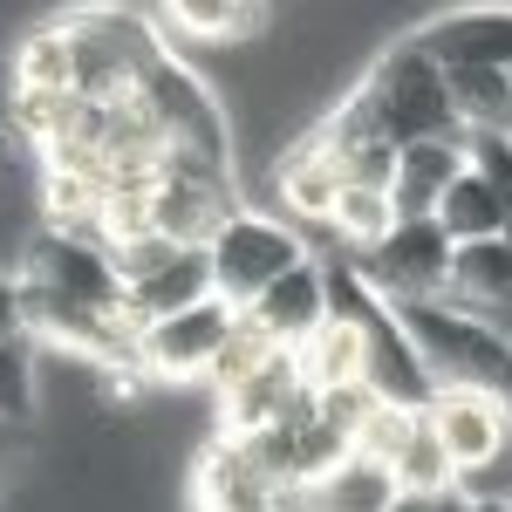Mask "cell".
<instances>
[{
  "instance_id": "cell-16",
  "label": "cell",
  "mask_w": 512,
  "mask_h": 512,
  "mask_svg": "<svg viewBox=\"0 0 512 512\" xmlns=\"http://www.w3.org/2000/svg\"><path fill=\"white\" fill-rule=\"evenodd\" d=\"M110 205V178L103 171H41V226L48 233H89Z\"/></svg>"
},
{
  "instance_id": "cell-11",
  "label": "cell",
  "mask_w": 512,
  "mask_h": 512,
  "mask_svg": "<svg viewBox=\"0 0 512 512\" xmlns=\"http://www.w3.org/2000/svg\"><path fill=\"white\" fill-rule=\"evenodd\" d=\"M246 321H253L274 349H287V355L308 349L321 328H328V267H321V253H308L287 280H274V287L246 308Z\"/></svg>"
},
{
  "instance_id": "cell-12",
  "label": "cell",
  "mask_w": 512,
  "mask_h": 512,
  "mask_svg": "<svg viewBox=\"0 0 512 512\" xmlns=\"http://www.w3.org/2000/svg\"><path fill=\"white\" fill-rule=\"evenodd\" d=\"M192 499H198V512H280L287 485H274V478L260 472L239 437H212V444L198 451Z\"/></svg>"
},
{
  "instance_id": "cell-9",
  "label": "cell",
  "mask_w": 512,
  "mask_h": 512,
  "mask_svg": "<svg viewBox=\"0 0 512 512\" xmlns=\"http://www.w3.org/2000/svg\"><path fill=\"white\" fill-rule=\"evenodd\" d=\"M342 192H349V178H342V164L328 158L315 144V130H301L287 151L274 158V198H280V219L294 226V233L308 239L315 253H335V212H342Z\"/></svg>"
},
{
  "instance_id": "cell-28",
  "label": "cell",
  "mask_w": 512,
  "mask_h": 512,
  "mask_svg": "<svg viewBox=\"0 0 512 512\" xmlns=\"http://www.w3.org/2000/svg\"><path fill=\"white\" fill-rule=\"evenodd\" d=\"M465 512H512V499H465Z\"/></svg>"
},
{
  "instance_id": "cell-3",
  "label": "cell",
  "mask_w": 512,
  "mask_h": 512,
  "mask_svg": "<svg viewBox=\"0 0 512 512\" xmlns=\"http://www.w3.org/2000/svg\"><path fill=\"white\" fill-rule=\"evenodd\" d=\"M308 253H315V246L294 233L280 212H260V205H239L233 219L219 226V239L205 246V260H212V287H219V301H233L239 315H246L274 280L294 274Z\"/></svg>"
},
{
  "instance_id": "cell-1",
  "label": "cell",
  "mask_w": 512,
  "mask_h": 512,
  "mask_svg": "<svg viewBox=\"0 0 512 512\" xmlns=\"http://www.w3.org/2000/svg\"><path fill=\"white\" fill-rule=\"evenodd\" d=\"M396 321H403V335L417 342V355H424L437 390H485V396H506L512 403V342L492 321H478L472 308H458L451 294H437V301H403Z\"/></svg>"
},
{
  "instance_id": "cell-27",
  "label": "cell",
  "mask_w": 512,
  "mask_h": 512,
  "mask_svg": "<svg viewBox=\"0 0 512 512\" xmlns=\"http://www.w3.org/2000/svg\"><path fill=\"white\" fill-rule=\"evenodd\" d=\"M21 335V274H0V342Z\"/></svg>"
},
{
  "instance_id": "cell-10",
  "label": "cell",
  "mask_w": 512,
  "mask_h": 512,
  "mask_svg": "<svg viewBox=\"0 0 512 512\" xmlns=\"http://www.w3.org/2000/svg\"><path fill=\"white\" fill-rule=\"evenodd\" d=\"M437 69H512V7H444L417 28Z\"/></svg>"
},
{
  "instance_id": "cell-29",
  "label": "cell",
  "mask_w": 512,
  "mask_h": 512,
  "mask_svg": "<svg viewBox=\"0 0 512 512\" xmlns=\"http://www.w3.org/2000/svg\"><path fill=\"white\" fill-rule=\"evenodd\" d=\"M506 76H512V69H506Z\"/></svg>"
},
{
  "instance_id": "cell-13",
  "label": "cell",
  "mask_w": 512,
  "mask_h": 512,
  "mask_svg": "<svg viewBox=\"0 0 512 512\" xmlns=\"http://www.w3.org/2000/svg\"><path fill=\"white\" fill-rule=\"evenodd\" d=\"M212 294H219V287H212V260H205V253H171L164 267H151L144 280L123 287L117 321L137 335V328H151V321H164V315H185V308L212 301Z\"/></svg>"
},
{
  "instance_id": "cell-8",
  "label": "cell",
  "mask_w": 512,
  "mask_h": 512,
  "mask_svg": "<svg viewBox=\"0 0 512 512\" xmlns=\"http://www.w3.org/2000/svg\"><path fill=\"white\" fill-rule=\"evenodd\" d=\"M233 328H239V308L212 294V301H198L185 315H164L151 328H137V369L158 376V383H205L219 349L233 342Z\"/></svg>"
},
{
  "instance_id": "cell-2",
  "label": "cell",
  "mask_w": 512,
  "mask_h": 512,
  "mask_svg": "<svg viewBox=\"0 0 512 512\" xmlns=\"http://www.w3.org/2000/svg\"><path fill=\"white\" fill-rule=\"evenodd\" d=\"M355 89H362L376 130L390 137L396 151H403V144H451V137H465V130H458V110H451V82H444V69L417 48V35L390 41Z\"/></svg>"
},
{
  "instance_id": "cell-6",
  "label": "cell",
  "mask_w": 512,
  "mask_h": 512,
  "mask_svg": "<svg viewBox=\"0 0 512 512\" xmlns=\"http://www.w3.org/2000/svg\"><path fill=\"white\" fill-rule=\"evenodd\" d=\"M21 280L28 287H48L62 301H82L96 315H117L123 308V274H117V253L89 233H48L41 226L28 246H21Z\"/></svg>"
},
{
  "instance_id": "cell-15",
  "label": "cell",
  "mask_w": 512,
  "mask_h": 512,
  "mask_svg": "<svg viewBox=\"0 0 512 512\" xmlns=\"http://www.w3.org/2000/svg\"><path fill=\"white\" fill-rule=\"evenodd\" d=\"M451 110L465 137H512V76L506 69H444Z\"/></svg>"
},
{
  "instance_id": "cell-20",
  "label": "cell",
  "mask_w": 512,
  "mask_h": 512,
  "mask_svg": "<svg viewBox=\"0 0 512 512\" xmlns=\"http://www.w3.org/2000/svg\"><path fill=\"white\" fill-rule=\"evenodd\" d=\"M294 362H301L308 390H342V383H362V328H349V321L328 315V328H321V335L294 355Z\"/></svg>"
},
{
  "instance_id": "cell-14",
  "label": "cell",
  "mask_w": 512,
  "mask_h": 512,
  "mask_svg": "<svg viewBox=\"0 0 512 512\" xmlns=\"http://www.w3.org/2000/svg\"><path fill=\"white\" fill-rule=\"evenodd\" d=\"M465 178V137L451 144H403L396 151V185H390V205L396 219H437L444 192Z\"/></svg>"
},
{
  "instance_id": "cell-21",
  "label": "cell",
  "mask_w": 512,
  "mask_h": 512,
  "mask_svg": "<svg viewBox=\"0 0 512 512\" xmlns=\"http://www.w3.org/2000/svg\"><path fill=\"white\" fill-rule=\"evenodd\" d=\"M390 478H396V492H458V465H451V451L437 444L431 417H417V431L396 451Z\"/></svg>"
},
{
  "instance_id": "cell-25",
  "label": "cell",
  "mask_w": 512,
  "mask_h": 512,
  "mask_svg": "<svg viewBox=\"0 0 512 512\" xmlns=\"http://www.w3.org/2000/svg\"><path fill=\"white\" fill-rule=\"evenodd\" d=\"M376 403H383V396L369 390V383H342V390H315V417L335 437H349V444H355V431L376 417Z\"/></svg>"
},
{
  "instance_id": "cell-24",
  "label": "cell",
  "mask_w": 512,
  "mask_h": 512,
  "mask_svg": "<svg viewBox=\"0 0 512 512\" xmlns=\"http://www.w3.org/2000/svg\"><path fill=\"white\" fill-rule=\"evenodd\" d=\"M417 417H424V410H396V403H376V417H369V424L355 431L349 451L390 472V465H396V451H403V444H410V431H417Z\"/></svg>"
},
{
  "instance_id": "cell-7",
  "label": "cell",
  "mask_w": 512,
  "mask_h": 512,
  "mask_svg": "<svg viewBox=\"0 0 512 512\" xmlns=\"http://www.w3.org/2000/svg\"><path fill=\"white\" fill-rule=\"evenodd\" d=\"M451 260H458V246L451 233L437 226V219H396V233L376 246V253H362L355 267L362 280L403 308V301H437V294H451Z\"/></svg>"
},
{
  "instance_id": "cell-23",
  "label": "cell",
  "mask_w": 512,
  "mask_h": 512,
  "mask_svg": "<svg viewBox=\"0 0 512 512\" xmlns=\"http://www.w3.org/2000/svg\"><path fill=\"white\" fill-rule=\"evenodd\" d=\"M274 342H267V335H260V328H253V321L239 315V328H233V342H226V349H219V362H212V376H205V383H212V390L226 396V390H239V383H246V376H260V369H267V362H274Z\"/></svg>"
},
{
  "instance_id": "cell-19",
  "label": "cell",
  "mask_w": 512,
  "mask_h": 512,
  "mask_svg": "<svg viewBox=\"0 0 512 512\" xmlns=\"http://www.w3.org/2000/svg\"><path fill=\"white\" fill-rule=\"evenodd\" d=\"M437 226L451 233V246H485V239H506V212H499L492 185L478 178L472 164H465V178L444 192V205H437Z\"/></svg>"
},
{
  "instance_id": "cell-17",
  "label": "cell",
  "mask_w": 512,
  "mask_h": 512,
  "mask_svg": "<svg viewBox=\"0 0 512 512\" xmlns=\"http://www.w3.org/2000/svg\"><path fill=\"white\" fill-rule=\"evenodd\" d=\"M158 21L205 41V48H233V41L267 28V7H246V0H178V7H164Z\"/></svg>"
},
{
  "instance_id": "cell-18",
  "label": "cell",
  "mask_w": 512,
  "mask_h": 512,
  "mask_svg": "<svg viewBox=\"0 0 512 512\" xmlns=\"http://www.w3.org/2000/svg\"><path fill=\"white\" fill-rule=\"evenodd\" d=\"M14 89H48V96H76V48H69V21L35 28L14 41Z\"/></svg>"
},
{
  "instance_id": "cell-4",
  "label": "cell",
  "mask_w": 512,
  "mask_h": 512,
  "mask_svg": "<svg viewBox=\"0 0 512 512\" xmlns=\"http://www.w3.org/2000/svg\"><path fill=\"white\" fill-rule=\"evenodd\" d=\"M137 89H144V103L158 110L164 144H171L178 158H205V164L239 171V164H233V117L219 110V96L205 89V76L185 69L178 48H164L158 62H151V76L137 82Z\"/></svg>"
},
{
  "instance_id": "cell-22",
  "label": "cell",
  "mask_w": 512,
  "mask_h": 512,
  "mask_svg": "<svg viewBox=\"0 0 512 512\" xmlns=\"http://www.w3.org/2000/svg\"><path fill=\"white\" fill-rule=\"evenodd\" d=\"M28 417H35V342L14 335L0 342V424L21 431Z\"/></svg>"
},
{
  "instance_id": "cell-5",
  "label": "cell",
  "mask_w": 512,
  "mask_h": 512,
  "mask_svg": "<svg viewBox=\"0 0 512 512\" xmlns=\"http://www.w3.org/2000/svg\"><path fill=\"white\" fill-rule=\"evenodd\" d=\"M424 417H431L437 444L458 465V492L485 499L492 472L512 458V403L506 396H485V390H437Z\"/></svg>"
},
{
  "instance_id": "cell-26",
  "label": "cell",
  "mask_w": 512,
  "mask_h": 512,
  "mask_svg": "<svg viewBox=\"0 0 512 512\" xmlns=\"http://www.w3.org/2000/svg\"><path fill=\"white\" fill-rule=\"evenodd\" d=\"M390 512H465V492H396Z\"/></svg>"
}]
</instances>
